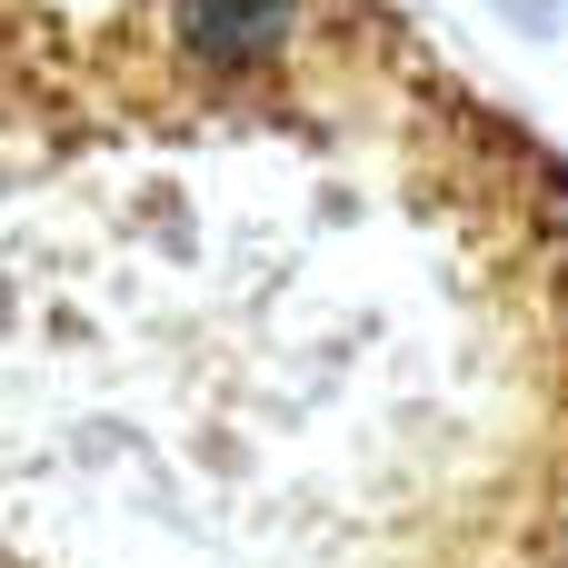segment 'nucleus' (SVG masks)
Instances as JSON below:
<instances>
[{"label":"nucleus","mask_w":568,"mask_h":568,"mask_svg":"<svg viewBox=\"0 0 568 568\" xmlns=\"http://www.w3.org/2000/svg\"><path fill=\"white\" fill-rule=\"evenodd\" d=\"M0 568H568V170L389 0H0Z\"/></svg>","instance_id":"f257e3e1"}]
</instances>
